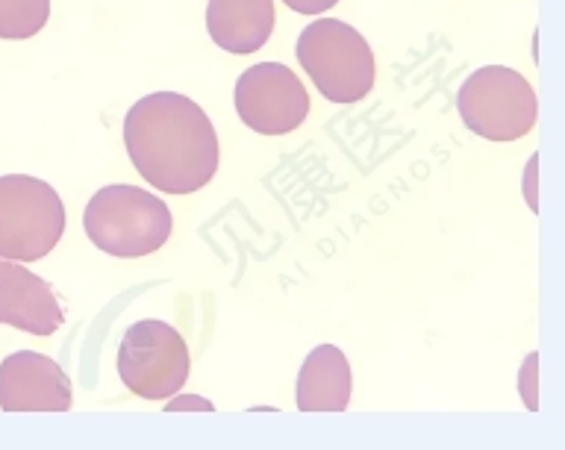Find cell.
Here are the masks:
<instances>
[{
  "mask_svg": "<svg viewBox=\"0 0 565 450\" xmlns=\"http://www.w3.org/2000/svg\"><path fill=\"white\" fill-rule=\"evenodd\" d=\"M124 144L132 168L166 194L201 192L218 171V136L192 97L153 92L130 106Z\"/></svg>",
  "mask_w": 565,
  "mask_h": 450,
  "instance_id": "6da1fadb",
  "label": "cell"
},
{
  "mask_svg": "<svg viewBox=\"0 0 565 450\" xmlns=\"http://www.w3.org/2000/svg\"><path fill=\"white\" fill-rule=\"evenodd\" d=\"M83 227L97 250L118 259H136L166 245L174 218L166 201L139 185H104L86 203Z\"/></svg>",
  "mask_w": 565,
  "mask_h": 450,
  "instance_id": "7a4b0ae2",
  "label": "cell"
},
{
  "mask_svg": "<svg viewBox=\"0 0 565 450\" xmlns=\"http://www.w3.org/2000/svg\"><path fill=\"white\" fill-rule=\"evenodd\" d=\"M298 62L333 104H356L374 88L377 60L360 30L335 18H318L298 35Z\"/></svg>",
  "mask_w": 565,
  "mask_h": 450,
  "instance_id": "3957f363",
  "label": "cell"
},
{
  "mask_svg": "<svg viewBox=\"0 0 565 450\" xmlns=\"http://www.w3.org/2000/svg\"><path fill=\"white\" fill-rule=\"evenodd\" d=\"M65 206L39 176H0V259L35 262L60 245Z\"/></svg>",
  "mask_w": 565,
  "mask_h": 450,
  "instance_id": "277c9868",
  "label": "cell"
},
{
  "mask_svg": "<svg viewBox=\"0 0 565 450\" xmlns=\"http://www.w3.org/2000/svg\"><path fill=\"white\" fill-rule=\"evenodd\" d=\"M459 118L468 130L489 141H515L533 130L539 115L536 92L507 65H483L462 83Z\"/></svg>",
  "mask_w": 565,
  "mask_h": 450,
  "instance_id": "5b68a950",
  "label": "cell"
},
{
  "mask_svg": "<svg viewBox=\"0 0 565 450\" xmlns=\"http://www.w3.org/2000/svg\"><path fill=\"white\" fill-rule=\"evenodd\" d=\"M118 377L136 397L145 400H166L177 395L189 379L192 356L189 344L174 326L166 321H136L127 326L118 360Z\"/></svg>",
  "mask_w": 565,
  "mask_h": 450,
  "instance_id": "8992f818",
  "label": "cell"
},
{
  "mask_svg": "<svg viewBox=\"0 0 565 450\" xmlns=\"http://www.w3.org/2000/svg\"><path fill=\"white\" fill-rule=\"evenodd\" d=\"M238 118L259 136H286L309 115L307 86L280 62H259L247 68L233 92Z\"/></svg>",
  "mask_w": 565,
  "mask_h": 450,
  "instance_id": "52a82bcc",
  "label": "cell"
},
{
  "mask_svg": "<svg viewBox=\"0 0 565 450\" xmlns=\"http://www.w3.org/2000/svg\"><path fill=\"white\" fill-rule=\"evenodd\" d=\"M74 386L65 371L44 353L18 351L0 362L3 413H68Z\"/></svg>",
  "mask_w": 565,
  "mask_h": 450,
  "instance_id": "ba28073f",
  "label": "cell"
},
{
  "mask_svg": "<svg viewBox=\"0 0 565 450\" xmlns=\"http://www.w3.org/2000/svg\"><path fill=\"white\" fill-rule=\"evenodd\" d=\"M62 307L53 289L15 259H0V324L33 335H51L62 326Z\"/></svg>",
  "mask_w": 565,
  "mask_h": 450,
  "instance_id": "9c48e42d",
  "label": "cell"
},
{
  "mask_svg": "<svg viewBox=\"0 0 565 450\" xmlns=\"http://www.w3.org/2000/svg\"><path fill=\"white\" fill-rule=\"evenodd\" d=\"M206 30L212 42L227 53H256L274 30L271 0H210Z\"/></svg>",
  "mask_w": 565,
  "mask_h": 450,
  "instance_id": "30bf717a",
  "label": "cell"
},
{
  "mask_svg": "<svg viewBox=\"0 0 565 450\" xmlns=\"http://www.w3.org/2000/svg\"><path fill=\"white\" fill-rule=\"evenodd\" d=\"M351 365L339 347L321 344L300 365L298 409L300 413H344L351 404Z\"/></svg>",
  "mask_w": 565,
  "mask_h": 450,
  "instance_id": "8fae6325",
  "label": "cell"
},
{
  "mask_svg": "<svg viewBox=\"0 0 565 450\" xmlns=\"http://www.w3.org/2000/svg\"><path fill=\"white\" fill-rule=\"evenodd\" d=\"M51 0H0V39H30L47 24Z\"/></svg>",
  "mask_w": 565,
  "mask_h": 450,
  "instance_id": "7c38bea8",
  "label": "cell"
},
{
  "mask_svg": "<svg viewBox=\"0 0 565 450\" xmlns=\"http://www.w3.org/2000/svg\"><path fill=\"white\" fill-rule=\"evenodd\" d=\"M286 7L300 12V15H318V12H327V9H333L339 0H282Z\"/></svg>",
  "mask_w": 565,
  "mask_h": 450,
  "instance_id": "4fadbf2b",
  "label": "cell"
},
{
  "mask_svg": "<svg viewBox=\"0 0 565 450\" xmlns=\"http://www.w3.org/2000/svg\"><path fill=\"white\" fill-rule=\"evenodd\" d=\"M189 406H198L203 413H212V404H206V400H194V397H180L174 404H168V409L174 413V409H189Z\"/></svg>",
  "mask_w": 565,
  "mask_h": 450,
  "instance_id": "5bb4252c",
  "label": "cell"
}]
</instances>
